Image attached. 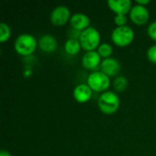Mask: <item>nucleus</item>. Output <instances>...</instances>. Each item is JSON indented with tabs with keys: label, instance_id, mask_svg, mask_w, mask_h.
I'll use <instances>...</instances> for the list:
<instances>
[{
	"label": "nucleus",
	"instance_id": "obj_1",
	"mask_svg": "<svg viewBox=\"0 0 156 156\" xmlns=\"http://www.w3.org/2000/svg\"><path fill=\"white\" fill-rule=\"evenodd\" d=\"M98 106L103 113L112 114L120 107V98L113 91H105L100 96Z\"/></svg>",
	"mask_w": 156,
	"mask_h": 156
},
{
	"label": "nucleus",
	"instance_id": "obj_2",
	"mask_svg": "<svg viewBox=\"0 0 156 156\" xmlns=\"http://www.w3.org/2000/svg\"><path fill=\"white\" fill-rule=\"evenodd\" d=\"M36 38L29 34L19 35L15 41V50L21 56H29L37 48Z\"/></svg>",
	"mask_w": 156,
	"mask_h": 156
},
{
	"label": "nucleus",
	"instance_id": "obj_3",
	"mask_svg": "<svg viewBox=\"0 0 156 156\" xmlns=\"http://www.w3.org/2000/svg\"><path fill=\"white\" fill-rule=\"evenodd\" d=\"M80 42L81 48L87 52L94 51L101 42V35L96 28L90 27L81 32Z\"/></svg>",
	"mask_w": 156,
	"mask_h": 156
},
{
	"label": "nucleus",
	"instance_id": "obj_4",
	"mask_svg": "<svg viewBox=\"0 0 156 156\" xmlns=\"http://www.w3.org/2000/svg\"><path fill=\"white\" fill-rule=\"evenodd\" d=\"M133 37L134 32L128 26L117 27L112 33V40L118 47L129 46L133 42Z\"/></svg>",
	"mask_w": 156,
	"mask_h": 156
},
{
	"label": "nucleus",
	"instance_id": "obj_5",
	"mask_svg": "<svg viewBox=\"0 0 156 156\" xmlns=\"http://www.w3.org/2000/svg\"><path fill=\"white\" fill-rule=\"evenodd\" d=\"M89 87L96 92H103L110 87V77L101 71H94L88 77Z\"/></svg>",
	"mask_w": 156,
	"mask_h": 156
},
{
	"label": "nucleus",
	"instance_id": "obj_6",
	"mask_svg": "<svg viewBox=\"0 0 156 156\" xmlns=\"http://www.w3.org/2000/svg\"><path fill=\"white\" fill-rule=\"evenodd\" d=\"M70 11L65 5H58L50 14V22L55 26H63L70 19Z\"/></svg>",
	"mask_w": 156,
	"mask_h": 156
},
{
	"label": "nucleus",
	"instance_id": "obj_7",
	"mask_svg": "<svg viewBox=\"0 0 156 156\" xmlns=\"http://www.w3.org/2000/svg\"><path fill=\"white\" fill-rule=\"evenodd\" d=\"M149 17H150L149 11L144 5H133L130 11V18L136 25L142 26L146 24L149 20Z\"/></svg>",
	"mask_w": 156,
	"mask_h": 156
},
{
	"label": "nucleus",
	"instance_id": "obj_8",
	"mask_svg": "<svg viewBox=\"0 0 156 156\" xmlns=\"http://www.w3.org/2000/svg\"><path fill=\"white\" fill-rule=\"evenodd\" d=\"M101 70L108 77H114L121 71V64L120 62L112 58H104L101 63Z\"/></svg>",
	"mask_w": 156,
	"mask_h": 156
},
{
	"label": "nucleus",
	"instance_id": "obj_9",
	"mask_svg": "<svg viewBox=\"0 0 156 156\" xmlns=\"http://www.w3.org/2000/svg\"><path fill=\"white\" fill-rule=\"evenodd\" d=\"M108 6L116 14V15H126L130 13L132 9V2L130 0H109L107 2Z\"/></svg>",
	"mask_w": 156,
	"mask_h": 156
},
{
	"label": "nucleus",
	"instance_id": "obj_10",
	"mask_svg": "<svg viewBox=\"0 0 156 156\" xmlns=\"http://www.w3.org/2000/svg\"><path fill=\"white\" fill-rule=\"evenodd\" d=\"M81 62L85 69L94 70L101 66V56L99 55L98 51H89L85 53Z\"/></svg>",
	"mask_w": 156,
	"mask_h": 156
},
{
	"label": "nucleus",
	"instance_id": "obj_11",
	"mask_svg": "<svg viewBox=\"0 0 156 156\" xmlns=\"http://www.w3.org/2000/svg\"><path fill=\"white\" fill-rule=\"evenodd\" d=\"M91 96L92 90L89 87L88 84H80L76 86V88L73 90V97L80 103L87 102L90 100Z\"/></svg>",
	"mask_w": 156,
	"mask_h": 156
},
{
	"label": "nucleus",
	"instance_id": "obj_12",
	"mask_svg": "<svg viewBox=\"0 0 156 156\" xmlns=\"http://www.w3.org/2000/svg\"><path fill=\"white\" fill-rule=\"evenodd\" d=\"M90 22V18L82 13H76L72 15L69 19V24H70L71 28H74L80 31H83L86 28L90 27H89Z\"/></svg>",
	"mask_w": 156,
	"mask_h": 156
},
{
	"label": "nucleus",
	"instance_id": "obj_13",
	"mask_svg": "<svg viewBox=\"0 0 156 156\" xmlns=\"http://www.w3.org/2000/svg\"><path fill=\"white\" fill-rule=\"evenodd\" d=\"M39 48L46 53H52L58 48V42L56 38L51 35H44L42 36L37 43Z\"/></svg>",
	"mask_w": 156,
	"mask_h": 156
},
{
	"label": "nucleus",
	"instance_id": "obj_14",
	"mask_svg": "<svg viewBox=\"0 0 156 156\" xmlns=\"http://www.w3.org/2000/svg\"><path fill=\"white\" fill-rule=\"evenodd\" d=\"M65 51L69 55H77L81 48L80 40L77 39H68L65 43Z\"/></svg>",
	"mask_w": 156,
	"mask_h": 156
},
{
	"label": "nucleus",
	"instance_id": "obj_15",
	"mask_svg": "<svg viewBox=\"0 0 156 156\" xmlns=\"http://www.w3.org/2000/svg\"><path fill=\"white\" fill-rule=\"evenodd\" d=\"M128 86V80L125 77L119 76L113 80V88L118 92H122Z\"/></svg>",
	"mask_w": 156,
	"mask_h": 156
},
{
	"label": "nucleus",
	"instance_id": "obj_16",
	"mask_svg": "<svg viewBox=\"0 0 156 156\" xmlns=\"http://www.w3.org/2000/svg\"><path fill=\"white\" fill-rule=\"evenodd\" d=\"M98 53L101 56V58H108L112 54V48L108 43H102L98 48Z\"/></svg>",
	"mask_w": 156,
	"mask_h": 156
},
{
	"label": "nucleus",
	"instance_id": "obj_17",
	"mask_svg": "<svg viewBox=\"0 0 156 156\" xmlns=\"http://www.w3.org/2000/svg\"><path fill=\"white\" fill-rule=\"evenodd\" d=\"M11 36V30L10 27L7 24L2 22L0 24V41L1 42H5L10 38Z\"/></svg>",
	"mask_w": 156,
	"mask_h": 156
},
{
	"label": "nucleus",
	"instance_id": "obj_18",
	"mask_svg": "<svg viewBox=\"0 0 156 156\" xmlns=\"http://www.w3.org/2000/svg\"><path fill=\"white\" fill-rule=\"evenodd\" d=\"M147 57L152 63L156 64V45L149 48V49L147 50Z\"/></svg>",
	"mask_w": 156,
	"mask_h": 156
},
{
	"label": "nucleus",
	"instance_id": "obj_19",
	"mask_svg": "<svg viewBox=\"0 0 156 156\" xmlns=\"http://www.w3.org/2000/svg\"><path fill=\"white\" fill-rule=\"evenodd\" d=\"M114 22L118 27H123L126 26L127 23V17L124 15H116L114 17Z\"/></svg>",
	"mask_w": 156,
	"mask_h": 156
},
{
	"label": "nucleus",
	"instance_id": "obj_20",
	"mask_svg": "<svg viewBox=\"0 0 156 156\" xmlns=\"http://www.w3.org/2000/svg\"><path fill=\"white\" fill-rule=\"evenodd\" d=\"M147 31H148L149 37H150L153 40L156 41V21L151 23V24L149 25Z\"/></svg>",
	"mask_w": 156,
	"mask_h": 156
},
{
	"label": "nucleus",
	"instance_id": "obj_21",
	"mask_svg": "<svg viewBox=\"0 0 156 156\" xmlns=\"http://www.w3.org/2000/svg\"><path fill=\"white\" fill-rule=\"evenodd\" d=\"M81 32L82 31L77 30V29H74V28H71L70 31H69V39H77V40H80V36H81Z\"/></svg>",
	"mask_w": 156,
	"mask_h": 156
},
{
	"label": "nucleus",
	"instance_id": "obj_22",
	"mask_svg": "<svg viewBox=\"0 0 156 156\" xmlns=\"http://www.w3.org/2000/svg\"><path fill=\"white\" fill-rule=\"evenodd\" d=\"M136 3H137V5H144H144H147V4H149V3H150V1H149V0H145V1L137 0V1H136Z\"/></svg>",
	"mask_w": 156,
	"mask_h": 156
},
{
	"label": "nucleus",
	"instance_id": "obj_23",
	"mask_svg": "<svg viewBox=\"0 0 156 156\" xmlns=\"http://www.w3.org/2000/svg\"><path fill=\"white\" fill-rule=\"evenodd\" d=\"M0 156H12L10 154V153L9 152H7V151H5V150H2L1 152H0Z\"/></svg>",
	"mask_w": 156,
	"mask_h": 156
}]
</instances>
